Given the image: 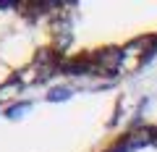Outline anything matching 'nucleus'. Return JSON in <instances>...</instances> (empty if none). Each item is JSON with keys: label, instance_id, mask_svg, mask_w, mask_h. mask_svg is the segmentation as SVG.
Returning a JSON list of instances; mask_svg holds the SVG:
<instances>
[{"label": "nucleus", "instance_id": "obj_1", "mask_svg": "<svg viewBox=\"0 0 157 152\" xmlns=\"http://www.w3.org/2000/svg\"><path fill=\"white\" fill-rule=\"evenodd\" d=\"M134 118L131 87L47 79L0 105V152H102Z\"/></svg>", "mask_w": 157, "mask_h": 152}, {"label": "nucleus", "instance_id": "obj_2", "mask_svg": "<svg viewBox=\"0 0 157 152\" xmlns=\"http://www.w3.org/2000/svg\"><path fill=\"white\" fill-rule=\"evenodd\" d=\"M157 63V3H58L50 79L128 87Z\"/></svg>", "mask_w": 157, "mask_h": 152}, {"label": "nucleus", "instance_id": "obj_3", "mask_svg": "<svg viewBox=\"0 0 157 152\" xmlns=\"http://www.w3.org/2000/svg\"><path fill=\"white\" fill-rule=\"evenodd\" d=\"M55 16L52 0L0 3V105L50 79Z\"/></svg>", "mask_w": 157, "mask_h": 152}, {"label": "nucleus", "instance_id": "obj_4", "mask_svg": "<svg viewBox=\"0 0 157 152\" xmlns=\"http://www.w3.org/2000/svg\"><path fill=\"white\" fill-rule=\"evenodd\" d=\"M102 152H157V118H134L102 147Z\"/></svg>", "mask_w": 157, "mask_h": 152}]
</instances>
